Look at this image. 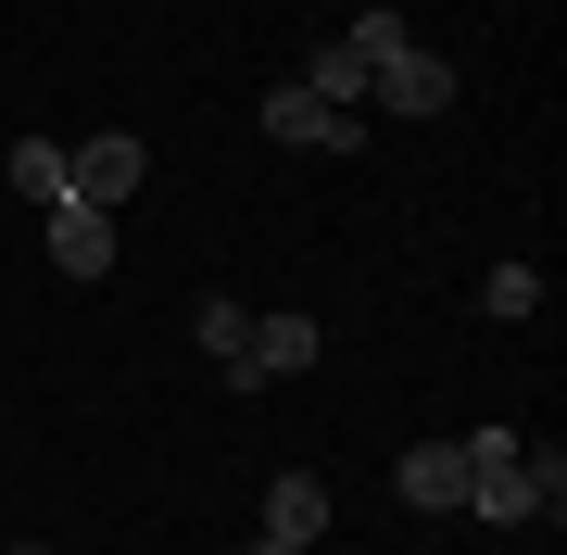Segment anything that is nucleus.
<instances>
[{"label": "nucleus", "mask_w": 567, "mask_h": 555, "mask_svg": "<svg viewBox=\"0 0 567 555\" xmlns=\"http://www.w3.org/2000/svg\"><path fill=\"white\" fill-rule=\"evenodd\" d=\"M466 505L505 517V531H529V517H555V505H567V454L543 442V454H517V467H480V480H466Z\"/></svg>", "instance_id": "1"}, {"label": "nucleus", "mask_w": 567, "mask_h": 555, "mask_svg": "<svg viewBox=\"0 0 567 555\" xmlns=\"http://www.w3.org/2000/svg\"><path fill=\"white\" fill-rule=\"evenodd\" d=\"M140 140H126V126H102V140H76V152H63V203H102V215H126V203H140Z\"/></svg>", "instance_id": "2"}, {"label": "nucleus", "mask_w": 567, "mask_h": 555, "mask_svg": "<svg viewBox=\"0 0 567 555\" xmlns=\"http://www.w3.org/2000/svg\"><path fill=\"white\" fill-rule=\"evenodd\" d=\"M365 102H379V114H454V63L429 51V39H404L379 76H365Z\"/></svg>", "instance_id": "3"}, {"label": "nucleus", "mask_w": 567, "mask_h": 555, "mask_svg": "<svg viewBox=\"0 0 567 555\" xmlns=\"http://www.w3.org/2000/svg\"><path fill=\"white\" fill-rule=\"evenodd\" d=\"M265 140H278V152H353V114L290 76V89H265Z\"/></svg>", "instance_id": "4"}, {"label": "nucleus", "mask_w": 567, "mask_h": 555, "mask_svg": "<svg viewBox=\"0 0 567 555\" xmlns=\"http://www.w3.org/2000/svg\"><path fill=\"white\" fill-rule=\"evenodd\" d=\"M316 367V316H252V341H240V391H278V379H303Z\"/></svg>", "instance_id": "5"}, {"label": "nucleus", "mask_w": 567, "mask_h": 555, "mask_svg": "<svg viewBox=\"0 0 567 555\" xmlns=\"http://www.w3.org/2000/svg\"><path fill=\"white\" fill-rule=\"evenodd\" d=\"M39 240H51V266H63V278H114V215H102V203H51V215H39Z\"/></svg>", "instance_id": "6"}, {"label": "nucleus", "mask_w": 567, "mask_h": 555, "mask_svg": "<svg viewBox=\"0 0 567 555\" xmlns=\"http://www.w3.org/2000/svg\"><path fill=\"white\" fill-rule=\"evenodd\" d=\"M391 493L429 505V517H454V505H466V442H416L404 467H391Z\"/></svg>", "instance_id": "7"}, {"label": "nucleus", "mask_w": 567, "mask_h": 555, "mask_svg": "<svg viewBox=\"0 0 567 555\" xmlns=\"http://www.w3.org/2000/svg\"><path fill=\"white\" fill-rule=\"evenodd\" d=\"M265 531L316 555V531H328V480H316V467H278V480H265Z\"/></svg>", "instance_id": "8"}, {"label": "nucleus", "mask_w": 567, "mask_h": 555, "mask_svg": "<svg viewBox=\"0 0 567 555\" xmlns=\"http://www.w3.org/2000/svg\"><path fill=\"white\" fill-rule=\"evenodd\" d=\"M0 177H13L25 203L51 215V203H63V140H39V126H25V140H13V165H0Z\"/></svg>", "instance_id": "9"}, {"label": "nucleus", "mask_w": 567, "mask_h": 555, "mask_svg": "<svg viewBox=\"0 0 567 555\" xmlns=\"http://www.w3.org/2000/svg\"><path fill=\"white\" fill-rule=\"evenodd\" d=\"M303 89H316V102H341V114H353V102H365V51H353V39H328V51L303 63Z\"/></svg>", "instance_id": "10"}, {"label": "nucleus", "mask_w": 567, "mask_h": 555, "mask_svg": "<svg viewBox=\"0 0 567 555\" xmlns=\"http://www.w3.org/2000/svg\"><path fill=\"white\" fill-rule=\"evenodd\" d=\"M480 316H505V329L543 316V266H492V278H480Z\"/></svg>", "instance_id": "11"}, {"label": "nucleus", "mask_w": 567, "mask_h": 555, "mask_svg": "<svg viewBox=\"0 0 567 555\" xmlns=\"http://www.w3.org/2000/svg\"><path fill=\"white\" fill-rule=\"evenodd\" d=\"M189 341H203L215 367H240V341H252V316H240V304H203V316H189Z\"/></svg>", "instance_id": "12"}, {"label": "nucleus", "mask_w": 567, "mask_h": 555, "mask_svg": "<svg viewBox=\"0 0 567 555\" xmlns=\"http://www.w3.org/2000/svg\"><path fill=\"white\" fill-rule=\"evenodd\" d=\"M341 39L365 51V76H379V63H391V51H404V39H416V25H404V13H353V25H341Z\"/></svg>", "instance_id": "13"}, {"label": "nucleus", "mask_w": 567, "mask_h": 555, "mask_svg": "<svg viewBox=\"0 0 567 555\" xmlns=\"http://www.w3.org/2000/svg\"><path fill=\"white\" fill-rule=\"evenodd\" d=\"M252 555H303V543H278V531H252Z\"/></svg>", "instance_id": "14"}, {"label": "nucleus", "mask_w": 567, "mask_h": 555, "mask_svg": "<svg viewBox=\"0 0 567 555\" xmlns=\"http://www.w3.org/2000/svg\"><path fill=\"white\" fill-rule=\"evenodd\" d=\"M13 555H51V543H13Z\"/></svg>", "instance_id": "15"}]
</instances>
